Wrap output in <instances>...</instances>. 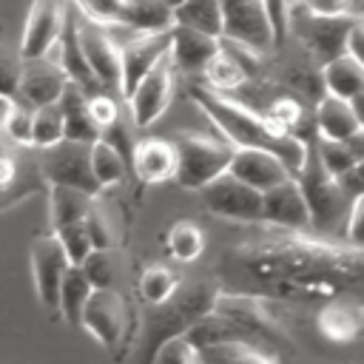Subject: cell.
Listing matches in <instances>:
<instances>
[{"mask_svg":"<svg viewBox=\"0 0 364 364\" xmlns=\"http://www.w3.org/2000/svg\"><path fill=\"white\" fill-rule=\"evenodd\" d=\"M259 236L233 247L230 264L259 282L264 293L287 299L333 296L336 290L355 284L361 276V247H338L318 239H307L299 230H282Z\"/></svg>","mask_w":364,"mask_h":364,"instance_id":"obj_1","label":"cell"},{"mask_svg":"<svg viewBox=\"0 0 364 364\" xmlns=\"http://www.w3.org/2000/svg\"><path fill=\"white\" fill-rule=\"evenodd\" d=\"M191 100L208 114V119L222 131V136L233 148H264V151L276 154L293 176L299 173V168L307 156V139L282 131L267 114L247 108L245 102L228 97L225 91L196 85V88H191Z\"/></svg>","mask_w":364,"mask_h":364,"instance_id":"obj_2","label":"cell"},{"mask_svg":"<svg viewBox=\"0 0 364 364\" xmlns=\"http://www.w3.org/2000/svg\"><path fill=\"white\" fill-rule=\"evenodd\" d=\"M219 284L210 279H193V282H179L176 290L156 301L145 304L142 324H139V338L134 350L136 364H151L154 353L173 336H182L191 324H196L202 316H208L219 299Z\"/></svg>","mask_w":364,"mask_h":364,"instance_id":"obj_3","label":"cell"},{"mask_svg":"<svg viewBox=\"0 0 364 364\" xmlns=\"http://www.w3.org/2000/svg\"><path fill=\"white\" fill-rule=\"evenodd\" d=\"M171 142H173V151H176L173 179L182 188L199 191L213 176L228 171V162H230V154H233V145L228 139L208 136V134H199V131H182Z\"/></svg>","mask_w":364,"mask_h":364,"instance_id":"obj_4","label":"cell"},{"mask_svg":"<svg viewBox=\"0 0 364 364\" xmlns=\"http://www.w3.org/2000/svg\"><path fill=\"white\" fill-rule=\"evenodd\" d=\"M296 182L304 193V202L310 208V228H321V230H330L336 225L344 222V208L353 202L341 185L321 168L318 156H316V148L307 142V156L296 173Z\"/></svg>","mask_w":364,"mask_h":364,"instance_id":"obj_5","label":"cell"},{"mask_svg":"<svg viewBox=\"0 0 364 364\" xmlns=\"http://www.w3.org/2000/svg\"><path fill=\"white\" fill-rule=\"evenodd\" d=\"M80 324L105 347L117 350L128 336V301L114 287H94L82 304Z\"/></svg>","mask_w":364,"mask_h":364,"instance_id":"obj_6","label":"cell"},{"mask_svg":"<svg viewBox=\"0 0 364 364\" xmlns=\"http://www.w3.org/2000/svg\"><path fill=\"white\" fill-rule=\"evenodd\" d=\"M199 193H202L205 208L213 216L245 222V225H262V193L245 185L242 179H236L233 173L225 171L213 176L208 185L199 188Z\"/></svg>","mask_w":364,"mask_h":364,"instance_id":"obj_7","label":"cell"},{"mask_svg":"<svg viewBox=\"0 0 364 364\" xmlns=\"http://www.w3.org/2000/svg\"><path fill=\"white\" fill-rule=\"evenodd\" d=\"M88 145L91 142H74V139H60L51 148H43L40 176L46 185H68L80 188L88 193H100L102 188L97 185L88 162Z\"/></svg>","mask_w":364,"mask_h":364,"instance_id":"obj_8","label":"cell"},{"mask_svg":"<svg viewBox=\"0 0 364 364\" xmlns=\"http://www.w3.org/2000/svg\"><path fill=\"white\" fill-rule=\"evenodd\" d=\"M219 14H222L219 40L245 46L256 54L273 48V34L262 0H219Z\"/></svg>","mask_w":364,"mask_h":364,"instance_id":"obj_9","label":"cell"},{"mask_svg":"<svg viewBox=\"0 0 364 364\" xmlns=\"http://www.w3.org/2000/svg\"><path fill=\"white\" fill-rule=\"evenodd\" d=\"M77 40L100 88H117L119 85V43L105 28V23L91 20L77 9Z\"/></svg>","mask_w":364,"mask_h":364,"instance_id":"obj_10","label":"cell"},{"mask_svg":"<svg viewBox=\"0 0 364 364\" xmlns=\"http://www.w3.org/2000/svg\"><path fill=\"white\" fill-rule=\"evenodd\" d=\"M173 65H171V60H168V54L134 85V91L125 97V102H128V117H131V122L136 125V128H148V125H154L162 114H165V108H168V102H171V97H173Z\"/></svg>","mask_w":364,"mask_h":364,"instance_id":"obj_11","label":"cell"},{"mask_svg":"<svg viewBox=\"0 0 364 364\" xmlns=\"http://www.w3.org/2000/svg\"><path fill=\"white\" fill-rule=\"evenodd\" d=\"M65 11H68L65 0H31L23 37H20V48H17L23 60L46 57L57 46L60 28L65 23Z\"/></svg>","mask_w":364,"mask_h":364,"instance_id":"obj_12","label":"cell"},{"mask_svg":"<svg viewBox=\"0 0 364 364\" xmlns=\"http://www.w3.org/2000/svg\"><path fill=\"white\" fill-rule=\"evenodd\" d=\"M43 185L40 165L23 159L20 145H14L0 128V208H11L14 202L37 193Z\"/></svg>","mask_w":364,"mask_h":364,"instance_id":"obj_13","label":"cell"},{"mask_svg":"<svg viewBox=\"0 0 364 364\" xmlns=\"http://www.w3.org/2000/svg\"><path fill=\"white\" fill-rule=\"evenodd\" d=\"M361 17L358 14H336V17H318V14H310L299 6L290 9V23L293 26H301L299 34L301 40L307 43L310 51H316L321 60H330L336 54L344 51V40H347V31L358 23Z\"/></svg>","mask_w":364,"mask_h":364,"instance_id":"obj_14","label":"cell"},{"mask_svg":"<svg viewBox=\"0 0 364 364\" xmlns=\"http://www.w3.org/2000/svg\"><path fill=\"white\" fill-rule=\"evenodd\" d=\"M213 310L219 316H225L228 321H233L245 336L259 338V341H276L282 338V327L276 324V318L270 316L267 304L262 296H247V293H236V296H225L219 293Z\"/></svg>","mask_w":364,"mask_h":364,"instance_id":"obj_15","label":"cell"},{"mask_svg":"<svg viewBox=\"0 0 364 364\" xmlns=\"http://www.w3.org/2000/svg\"><path fill=\"white\" fill-rule=\"evenodd\" d=\"M168 31L136 34L128 43L119 46V85L117 88H119L122 97H128L134 91V85L168 54V43H171Z\"/></svg>","mask_w":364,"mask_h":364,"instance_id":"obj_16","label":"cell"},{"mask_svg":"<svg viewBox=\"0 0 364 364\" xmlns=\"http://www.w3.org/2000/svg\"><path fill=\"white\" fill-rule=\"evenodd\" d=\"M68 256L54 233H43L31 242V279L43 307L57 310V290L68 270Z\"/></svg>","mask_w":364,"mask_h":364,"instance_id":"obj_17","label":"cell"},{"mask_svg":"<svg viewBox=\"0 0 364 364\" xmlns=\"http://www.w3.org/2000/svg\"><path fill=\"white\" fill-rule=\"evenodd\" d=\"M262 225H273L282 230L310 228V208L296 176H287L273 188L262 191Z\"/></svg>","mask_w":364,"mask_h":364,"instance_id":"obj_18","label":"cell"},{"mask_svg":"<svg viewBox=\"0 0 364 364\" xmlns=\"http://www.w3.org/2000/svg\"><path fill=\"white\" fill-rule=\"evenodd\" d=\"M68 77L60 68L57 60L46 57H34V60H23V74H20V85H17V100L26 102L28 108L46 105V102H57L63 88H65Z\"/></svg>","mask_w":364,"mask_h":364,"instance_id":"obj_19","label":"cell"},{"mask_svg":"<svg viewBox=\"0 0 364 364\" xmlns=\"http://www.w3.org/2000/svg\"><path fill=\"white\" fill-rule=\"evenodd\" d=\"M228 173H233L245 185L256 188L259 193L273 188L276 182L293 176L287 171V165L276 154H270L264 148H233L230 162H228Z\"/></svg>","mask_w":364,"mask_h":364,"instance_id":"obj_20","label":"cell"},{"mask_svg":"<svg viewBox=\"0 0 364 364\" xmlns=\"http://www.w3.org/2000/svg\"><path fill=\"white\" fill-rule=\"evenodd\" d=\"M171 43H168V60L173 71L182 74H199L205 63L219 51V37L188 28V26H171Z\"/></svg>","mask_w":364,"mask_h":364,"instance_id":"obj_21","label":"cell"},{"mask_svg":"<svg viewBox=\"0 0 364 364\" xmlns=\"http://www.w3.org/2000/svg\"><path fill=\"white\" fill-rule=\"evenodd\" d=\"M176 171V151L171 139H136L134 151H131V173L145 182V185H156V182H168L173 179Z\"/></svg>","mask_w":364,"mask_h":364,"instance_id":"obj_22","label":"cell"},{"mask_svg":"<svg viewBox=\"0 0 364 364\" xmlns=\"http://www.w3.org/2000/svg\"><path fill=\"white\" fill-rule=\"evenodd\" d=\"M316 134L324 139H338V142H353L361 136V119L358 111L350 100L324 94L316 105Z\"/></svg>","mask_w":364,"mask_h":364,"instance_id":"obj_23","label":"cell"},{"mask_svg":"<svg viewBox=\"0 0 364 364\" xmlns=\"http://www.w3.org/2000/svg\"><path fill=\"white\" fill-rule=\"evenodd\" d=\"M57 43H60V57H57V63H60V68L65 71V77H68L71 82H77V85H80L82 91H88V94L102 91L100 82H97V77H94L91 68H88V63H85V57H82V48H80V40H77V6H68L65 23H63V28H60Z\"/></svg>","mask_w":364,"mask_h":364,"instance_id":"obj_24","label":"cell"},{"mask_svg":"<svg viewBox=\"0 0 364 364\" xmlns=\"http://www.w3.org/2000/svg\"><path fill=\"white\" fill-rule=\"evenodd\" d=\"M199 364H282V361L267 341L228 338L219 344L199 347Z\"/></svg>","mask_w":364,"mask_h":364,"instance_id":"obj_25","label":"cell"},{"mask_svg":"<svg viewBox=\"0 0 364 364\" xmlns=\"http://www.w3.org/2000/svg\"><path fill=\"white\" fill-rule=\"evenodd\" d=\"M321 82H324L327 94L355 102V97H361V91H364V60H358L350 51H341V54L324 60Z\"/></svg>","mask_w":364,"mask_h":364,"instance_id":"obj_26","label":"cell"},{"mask_svg":"<svg viewBox=\"0 0 364 364\" xmlns=\"http://www.w3.org/2000/svg\"><path fill=\"white\" fill-rule=\"evenodd\" d=\"M57 102H60L63 125H65V136H63V139L94 142V139L100 136V128L94 125L91 114H88V91H82L77 82L68 80Z\"/></svg>","mask_w":364,"mask_h":364,"instance_id":"obj_27","label":"cell"},{"mask_svg":"<svg viewBox=\"0 0 364 364\" xmlns=\"http://www.w3.org/2000/svg\"><path fill=\"white\" fill-rule=\"evenodd\" d=\"M117 26L131 28L136 34L148 31H168L173 26V9L162 0H125Z\"/></svg>","mask_w":364,"mask_h":364,"instance_id":"obj_28","label":"cell"},{"mask_svg":"<svg viewBox=\"0 0 364 364\" xmlns=\"http://www.w3.org/2000/svg\"><path fill=\"white\" fill-rule=\"evenodd\" d=\"M97 193L80 191V188H68V185H48V216H51V230L68 222H80L85 219L91 202Z\"/></svg>","mask_w":364,"mask_h":364,"instance_id":"obj_29","label":"cell"},{"mask_svg":"<svg viewBox=\"0 0 364 364\" xmlns=\"http://www.w3.org/2000/svg\"><path fill=\"white\" fill-rule=\"evenodd\" d=\"M318 330L333 341H353L361 330V307L353 301H330L318 313Z\"/></svg>","mask_w":364,"mask_h":364,"instance_id":"obj_30","label":"cell"},{"mask_svg":"<svg viewBox=\"0 0 364 364\" xmlns=\"http://www.w3.org/2000/svg\"><path fill=\"white\" fill-rule=\"evenodd\" d=\"M88 162H91V173L97 179L100 188H111V185H119L131 171H128V162L122 159V154L105 142L102 136H97L91 145H88Z\"/></svg>","mask_w":364,"mask_h":364,"instance_id":"obj_31","label":"cell"},{"mask_svg":"<svg viewBox=\"0 0 364 364\" xmlns=\"http://www.w3.org/2000/svg\"><path fill=\"white\" fill-rule=\"evenodd\" d=\"M199 74H205L208 88H213V91H230V88H236V85L245 82L247 68H245V63H242L230 48H225L222 40H219V51L205 63V68H202Z\"/></svg>","mask_w":364,"mask_h":364,"instance_id":"obj_32","label":"cell"},{"mask_svg":"<svg viewBox=\"0 0 364 364\" xmlns=\"http://www.w3.org/2000/svg\"><path fill=\"white\" fill-rule=\"evenodd\" d=\"M91 282L85 279V273L80 270V264H68L63 282H60V290H57V310L71 321V324H80V313H82V304L91 293Z\"/></svg>","mask_w":364,"mask_h":364,"instance_id":"obj_33","label":"cell"},{"mask_svg":"<svg viewBox=\"0 0 364 364\" xmlns=\"http://www.w3.org/2000/svg\"><path fill=\"white\" fill-rule=\"evenodd\" d=\"M173 23L205 31V34H213V37H222L219 0H185L182 6L173 9Z\"/></svg>","mask_w":364,"mask_h":364,"instance_id":"obj_34","label":"cell"},{"mask_svg":"<svg viewBox=\"0 0 364 364\" xmlns=\"http://www.w3.org/2000/svg\"><path fill=\"white\" fill-rule=\"evenodd\" d=\"M65 136L60 102H46L31 108V148H51Z\"/></svg>","mask_w":364,"mask_h":364,"instance_id":"obj_35","label":"cell"},{"mask_svg":"<svg viewBox=\"0 0 364 364\" xmlns=\"http://www.w3.org/2000/svg\"><path fill=\"white\" fill-rule=\"evenodd\" d=\"M119 250L117 247H91L82 262L80 270L85 273V279L91 282V287H114L117 276H119Z\"/></svg>","mask_w":364,"mask_h":364,"instance_id":"obj_36","label":"cell"},{"mask_svg":"<svg viewBox=\"0 0 364 364\" xmlns=\"http://www.w3.org/2000/svg\"><path fill=\"white\" fill-rule=\"evenodd\" d=\"M353 142H358V139H353ZM353 142H338V139H324V136L316 139V145H313L316 148V156H318L321 168L333 179L341 176L347 168H353V165L361 162V154H358V148Z\"/></svg>","mask_w":364,"mask_h":364,"instance_id":"obj_37","label":"cell"},{"mask_svg":"<svg viewBox=\"0 0 364 364\" xmlns=\"http://www.w3.org/2000/svg\"><path fill=\"white\" fill-rule=\"evenodd\" d=\"M165 242H168L171 256L179 259V262H193V259H199L202 250H205V233H202V228H199L196 222H191V219H182V222L171 225Z\"/></svg>","mask_w":364,"mask_h":364,"instance_id":"obj_38","label":"cell"},{"mask_svg":"<svg viewBox=\"0 0 364 364\" xmlns=\"http://www.w3.org/2000/svg\"><path fill=\"white\" fill-rule=\"evenodd\" d=\"M176 284H179V276H176L168 264L154 262V264H148V267L142 270V276H139V296H142L145 304H156V301L168 299V296L176 290Z\"/></svg>","mask_w":364,"mask_h":364,"instance_id":"obj_39","label":"cell"},{"mask_svg":"<svg viewBox=\"0 0 364 364\" xmlns=\"http://www.w3.org/2000/svg\"><path fill=\"white\" fill-rule=\"evenodd\" d=\"M3 102H6V114L0 122L3 134L20 148H31V108L17 97H9Z\"/></svg>","mask_w":364,"mask_h":364,"instance_id":"obj_40","label":"cell"},{"mask_svg":"<svg viewBox=\"0 0 364 364\" xmlns=\"http://www.w3.org/2000/svg\"><path fill=\"white\" fill-rule=\"evenodd\" d=\"M51 233H54L57 242L63 245V250H65V256H68L71 264H80L82 256L94 247V239H91V230H88V222H85V219L60 225V228H54Z\"/></svg>","mask_w":364,"mask_h":364,"instance_id":"obj_41","label":"cell"},{"mask_svg":"<svg viewBox=\"0 0 364 364\" xmlns=\"http://www.w3.org/2000/svg\"><path fill=\"white\" fill-rule=\"evenodd\" d=\"M151 364H199V350L185 336H173L154 353Z\"/></svg>","mask_w":364,"mask_h":364,"instance_id":"obj_42","label":"cell"},{"mask_svg":"<svg viewBox=\"0 0 364 364\" xmlns=\"http://www.w3.org/2000/svg\"><path fill=\"white\" fill-rule=\"evenodd\" d=\"M20 74H23V57H20V51H11V48L0 46V100L17 97Z\"/></svg>","mask_w":364,"mask_h":364,"instance_id":"obj_43","label":"cell"},{"mask_svg":"<svg viewBox=\"0 0 364 364\" xmlns=\"http://www.w3.org/2000/svg\"><path fill=\"white\" fill-rule=\"evenodd\" d=\"M267 23H270V34H273V46H282L287 31H290V9L293 0H262Z\"/></svg>","mask_w":364,"mask_h":364,"instance_id":"obj_44","label":"cell"},{"mask_svg":"<svg viewBox=\"0 0 364 364\" xmlns=\"http://www.w3.org/2000/svg\"><path fill=\"white\" fill-rule=\"evenodd\" d=\"M119 102L111 97V94H105V91H94V94H88V114H91V119H94V125L102 131L105 125H111L117 117H119Z\"/></svg>","mask_w":364,"mask_h":364,"instance_id":"obj_45","label":"cell"},{"mask_svg":"<svg viewBox=\"0 0 364 364\" xmlns=\"http://www.w3.org/2000/svg\"><path fill=\"white\" fill-rule=\"evenodd\" d=\"M282 131L287 134H296V125L301 122V105L293 100V97H282L270 105V114H267Z\"/></svg>","mask_w":364,"mask_h":364,"instance_id":"obj_46","label":"cell"},{"mask_svg":"<svg viewBox=\"0 0 364 364\" xmlns=\"http://www.w3.org/2000/svg\"><path fill=\"white\" fill-rule=\"evenodd\" d=\"M74 6L91 17V20H100V23H117L119 20V11L125 6V0H74Z\"/></svg>","mask_w":364,"mask_h":364,"instance_id":"obj_47","label":"cell"},{"mask_svg":"<svg viewBox=\"0 0 364 364\" xmlns=\"http://www.w3.org/2000/svg\"><path fill=\"white\" fill-rule=\"evenodd\" d=\"M299 6L318 17H336V14H358L353 9V0H299Z\"/></svg>","mask_w":364,"mask_h":364,"instance_id":"obj_48","label":"cell"},{"mask_svg":"<svg viewBox=\"0 0 364 364\" xmlns=\"http://www.w3.org/2000/svg\"><path fill=\"white\" fill-rule=\"evenodd\" d=\"M361 208H364V193L361 196H355L353 202H350V216H347V230H344V236H347V245H353V247H361Z\"/></svg>","mask_w":364,"mask_h":364,"instance_id":"obj_49","label":"cell"},{"mask_svg":"<svg viewBox=\"0 0 364 364\" xmlns=\"http://www.w3.org/2000/svg\"><path fill=\"white\" fill-rule=\"evenodd\" d=\"M162 3H165V6H171V9H176V6H182L185 0H162Z\"/></svg>","mask_w":364,"mask_h":364,"instance_id":"obj_50","label":"cell"}]
</instances>
